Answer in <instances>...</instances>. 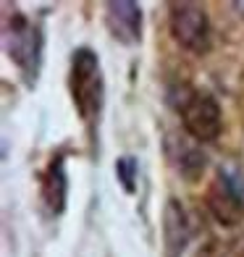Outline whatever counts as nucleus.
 Wrapping results in <instances>:
<instances>
[{
  "label": "nucleus",
  "instance_id": "obj_4",
  "mask_svg": "<svg viewBox=\"0 0 244 257\" xmlns=\"http://www.w3.org/2000/svg\"><path fill=\"white\" fill-rule=\"evenodd\" d=\"M205 207L223 228L244 223V179L239 171L220 168L205 192Z\"/></svg>",
  "mask_w": 244,
  "mask_h": 257
},
{
  "label": "nucleus",
  "instance_id": "obj_11",
  "mask_svg": "<svg viewBox=\"0 0 244 257\" xmlns=\"http://www.w3.org/2000/svg\"><path fill=\"white\" fill-rule=\"evenodd\" d=\"M241 257H244V252H241Z\"/></svg>",
  "mask_w": 244,
  "mask_h": 257
},
{
  "label": "nucleus",
  "instance_id": "obj_6",
  "mask_svg": "<svg viewBox=\"0 0 244 257\" xmlns=\"http://www.w3.org/2000/svg\"><path fill=\"white\" fill-rule=\"evenodd\" d=\"M105 27L115 42L139 45L142 42V8L129 0L105 3Z\"/></svg>",
  "mask_w": 244,
  "mask_h": 257
},
{
  "label": "nucleus",
  "instance_id": "obj_7",
  "mask_svg": "<svg viewBox=\"0 0 244 257\" xmlns=\"http://www.w3.org/2000/svg\"><path fill=\"white\" fill-rule=\"evenodd\" d=\"M189 236L192 226L187 210L176 197H168L166 207H163V252L166 257H181L189 244Z\"/></svg>",
  "mask_w": 244,
  "mask_h": 257
},
{
  "label": "nucleus",
  "instance_id": "obj_9",
  "mask_svg": "<svg viewBox=\"0 0 244 257\" xmlns=\"http://www.w3.org/2000/svg\"><path fill=\"white\" fill-rule=\"evenodd\" d=\"M168 158L173 163V168H176L187 181L200 179L202 171H205V163H207V158L200 147L194 142H189L187 137H176V134L168 137Z\"/></svg>",
  "mask_w": 244,
  "mask_h": 257
},
{
  "label": "nucleus",
  "instance_id": "obj_10",
  "mask_svg": "<svg viewBox=\"0 0 244 257\" xmlns=\"http://www.w3.org/2000/svg\"><path fill=\"white\" fill-rule=\"evenodd\" d=\"M115 176H118L124 192L134 194L137 192V176H139V163L132 155H124L115 160Z\"/></svg>",
  "mask_w": 244,
  "mask_h": 257
},
{
  "label": "nucleus",
  "instance_id": "obj_8",
  "mask_svg": "<svg viewBox=\"0 0 244 257\" xmlns=\"http://www.w3.org/2000/svg\"><path fill=\"white\" fill-rule=\"evenodd\" d=\"M40 200L50 215H61L68 202V176H66V158L58 153L50 158L48 168L40 176Z\"/></svg>",
  "mask_w": 244,
  "mask_h": 257
},
{
  "label": "nucleus",
  "instance_id": "obj_3",
  "mask_svg": "<svg viewBox=\"0 0 244 257\" xmlns=\"http://www.w3.org/2000/svg\"><path fill=\"white\" fill-rule=\"evenodd\" d=\"M3 45H6L11 63L19 66L24 81L32 87L37 81L40 66H42V50H45L42 29L27 14L14 8V14L6 16L3 21Z\"/></svg>",
  "mask_w": 244,
  "mask_h": 257
},
{
  "label": "nucleus",
  "instance_id": "obj_5",
  "mask_svg": "<svg viewBox=\"0 0 244 257\" xmlns=\"http://www.w3.org/2000/svg\"><path fill=\"white\" fill-rule=\"evenodd\" d=\"M168 27H171V37L176 40L184 50H189L194 55L210 53L213 32H210V19H207L202 6L171 3L168 6Z\"/></svg>",
  "mask_w": 244,
  "mask_h": 257
},
{
  "label": "nucleus",
  "instance_id": "obj_1",
  "mask_svg": "<svg viewBox=\"0 0 244 257\" xmlns=\"http://www.w3.org/2000/svg\"><path fill=\"white\" fill-rule=\"evenodd\" d=\"M68 89H71L74 108L89 128H95L102 97H105V84H102V68L100 58L89 48H76L71 55V68H68Z\"/></svg>",
  "mask_w": 244,
  "mask_h": 257
},
{
  "label": "nucleus",
  "instance_id": "obj_2",
  "mask_svg": "<svg viewBox=\"0 0 244 257\" xmlns=\"http://www.w3.org/2000/svg\"><path fill=\"white\" fill-rule=\"evenodd\" d=\"M171 102L179 110V118L194 142H215L223 132V113L218 100L210 92L194 89L189 84H181L171 92Z\"/></svg>",
  "mask_w": 244,
  "mask_h": 257
}]
</instances>
